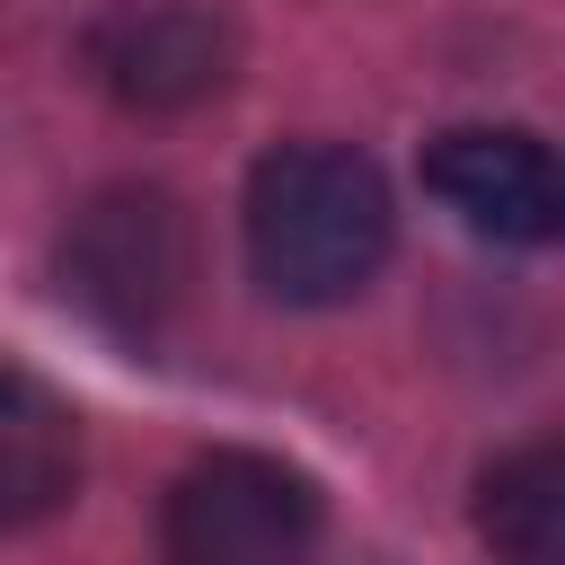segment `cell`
<instances>
[{
	"label": "cell",
	"instance_id": "1",
	"mask_svg": "<svg viewBox=\"0 0 565 565\" xmlns=\"http://www.w3.org/2000/svg\"><path fill=\"white\" fill-rule=\"evenodd\" d=\"M388 177L353 141H282L247 177V265L291 309H335L388 265Z\"/></svg>",
	"mask_w": 565,
	"mask_h": 565
},
{
	"label": "cell",
	"instance_id": "2",
	"mask_svg": "<svg viewBox=\"0 0 565 565\" xmlns=\"http://www.w3.org/2000/svg\"><path fill=\"white\" fill-rule=\"evenodd\" d=\"M62 291L97 327H115L132 344L168 335V318L194 291V221L177 212V194H159V185H106L62 230Z\"/></svg>",
	"mask_w": 565,
	"mask_h": 565
},
{
	"label": "cell",
	"instance_id": "3",
	"mask_svg": "<svg viewBox=\"0 0 565 565\" xmlns=\"http://www.w3.org/2000/svg\"><path fill=\"white\" fill-rule=\"evenodd\" d=\"M318 530V486L274 450H203L159 503L168 565H309Z\"/></svg>",
	"mask_w": 565,
	"mask_h": 565
},
{
	"label": "cell",
	"instance_id": "4",
	"mask_svg": "<svg viewBox=\"0 0 565 565\" xmlns=\"http://www.w3.org/2000/svg\"><path fill=\"white\" fill-rule=\"evenodd\" d=\"M79 62H88V79L115 106H132V115H185V106H203V97L230 88L238 35L203 0H115V9L88 18Z\"/></svg>",
	"mask_w": 565,
	"mask_h": 565
},
{
	"label": "cell",
	"instance_id": "5",
	"mask_svg": "<svg viewBox=\"0 0 565 565\" xmlns=\"http://www.w3.org/2000/svg\"><path fill=\"white\" fill-rule=\"evenodd\" d=\"M424 185L494 247H547L565 230V177L539 132L512 124H459L424 150Z\"/></svg>",
	"mask_w": 565,
	"mask_h": 565
},
{
	"label": "cell",
	"instance_id": "6",
	"mask_svg": "<svg viewBox=\"0 0 565 565\" xmlns=\"http://www.w3.org/2000/svg\"><path fill=\"white\" fill-rule=\"evenodd\" d=\"M79 486V415L18 362H0V539L35 530Z\"/></svg>",
	"mask_w": 565,
	"mask_h": 565
},
{
	"label": "cell",
	"instance_id": "7",
	"mask_svg": "<svg viewBox=\"0 0 565 565\" xmlns=\"http://www.w3.org/2000/svg\"><path fill=\"white\" fill-rule=\"evenodd\" d=\"M477 530L503 565H565V441H521L477 486Z\"/></svg>",
	"mask_w": 565,
	"mask_h": 565
}]
</instances>
